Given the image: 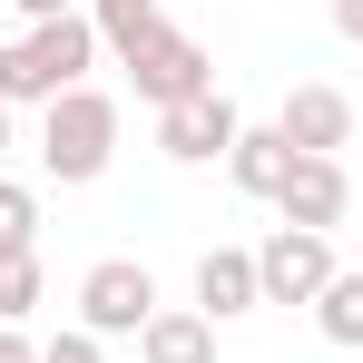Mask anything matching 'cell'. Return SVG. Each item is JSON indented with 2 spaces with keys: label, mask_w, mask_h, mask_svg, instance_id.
Returning <instances> with one entry per match:
<instances>
[{
  "label": "cell",
  "mask_w": 363,
  "mask_h": 363,
  "mask_svg": "<svg viewBox=\"0 0 363 363\" xmlns=\"http://www.w3.org/2000/svg\"><path fill=\"white\" fill-rule=\"evenodd\" d=\"M99 20L89 10H69V20H40L30 40H0V108H50L60 89H89V69H99Z\"/></svg>",
  "instance_id": "6da1fadb"
},
{
  "label": "cell",
  "mask_w": 363,
  "mask_h": 363,
  "mask_svg": "<svg viewBox=\"0 0 363 363\" xmlns=\"http://www.w3.org/2000/svg\"><path fill=\"white\" fill-rule=\"evenodd\" d=\"M108 157H118V99L108 89H60L50 118H40V167L60 186H89V177H108Z\"/></svg>",
  "instance_id": "7a4b0ae2"
},
{
  "label": "cell",
  "mask_w": 363,
  "mask_h": 363,
  "mask_svg": "<svg viewBox=\"0 0 363 363\" xmlns=\"http://www.w3.org/2000/svg\"><path fill=\"white\" fill-rule=\"evenodd\" d=\"M118 69L138 79V99H147V108H177V99H206V89H216V60H206L186 30H167V20L128 30V40H118Z\"/></svg>",
  "instance_id": "3957f363"
},
{
  "label": "cell",
  "mask_w": 363,
  "mask_h": 363,
  "mask_svg": "<svg viewBox=\"0 0 363 363\" xmlns=\"http://www.w3.org/2000/svg\"><path fill=\"white\" fill-rule=\"evenodd\" d=\"M147 314H157V275H147V265L99 255V265L79 275V334H99V344H108V334H138Z\"/></svg>",
  "instance_id": "277c9868"
},
{
  "label": "cell",
  "mask_w": 363,
  "mask_h": 363,
  "mask_svg": "<svg viewBox=\"0 0 363 363\" xmlns=\"http://www.w3.org/2000/svg\"><path fill=\"white\" fill-rule=\"evenodd\" d=\"M334 275H344V265H334V236L275 226V236L255 245V295H265V304H314Z\"/></svg>",
  "instance_id": "5b68a950"
},
{
  "label": "cell",
  "mask_w": 363,
  "mask_h": 363,
  "mask_svg": "<svg viewBox=\"0 0 363 363\" xmlns=\"http://www.w3.org/2000/svg\"><path fill=\"white\" fill-rule=\"evenodd\" d=\"M344 206H354V177H344V157H295L285 186H275V216L304 226V236H334L344 226Z\"/></svg>",
  "instance_id": "8992f818"
},
{
  "label": "cell",
  "mask_w": 363,
  "mask_h": 363,
  "mask_svg": "<svg viewBox=\"0 0 363 363\" xmlns=\"http://www.w3.org/2000/svg\"><path fill=\"white\" fill-rule=\"evenodd\" d=\"M236 99L226 89H206V99H177V108H157V147L177 157V167H206V157H226L236 147Z\"/></svg>",
  "instance_id": "52a82bcc"
},
{
  "label": "cell",
  "mask_w": 363,
  "mask_h": 363,
  "mask_svg": "<svg viewBox=\"0 0 363 363\" xmlns=\"http://www.w3.org/2000/svg\"><path fill=\"white\" fill-rule=\"evenodd\" d=\"M275 138H285L295 157H334V147L354 138V99L324 89V79H304V89H285V108H275Z\"/></svg>",
  "instance_id": "ba28073f"
},
{
  "label": "cell",
  "mask_w": 363,
  "mask_h": 363,
  "mask_svg": "<svg viewBox=\"0 0 363 363\" xmlns=\"http://www.w3.org/2000/svg\"><path fill=\"white\" fill-rule=\"evenodd\" d=\"M255 245H206L196 255V314L206 324H236V314H255Z\"/></svg>",
  "instance_id": "9c48e42d"
},
{
  "label": "cell",
  "mask_w": 363,
  "mask_h": 363,
  "mask_svg": "<svg viewBox=\"0 0 363 363\" xmlns=\"http://www.w3.org/2000/svg\"><path fill=\"white\" fill-rule=\"evenodd\" d=\"M138 354L147 363H216V324L186 314V304H157V314L138 324Z\"/></svg>",
  "instance_id": "30bf717a"
},
{
  "label": "cell",
  "mask_w": 363,
  "mask_h": 363,
  "mask_svg": "<svg viewBox=\"0 0 363 363\" xmlns=\"http://www.w3.org/2000/svg\"><path fill=\"white\" fill-rule=\"evenodd\" d=\"M285 167H295V147H285L275 128H236V147H226V177H236L245 196H265V206H275V186H285Z\"/></svg>",
  "instance_id": "8fae6325"
},
{
  "label": "cell",
  "mask_w": 363,
  "mask_h": 363,
  "mask_svg": "<svg viewBox=\"0 0 363 363\" xmlns=\"http://www.w3.org/2000/svg\"><path fill=\"white\" fill-rule=\"evenodd\" d=\"M314 324H324V344L363 354V275H334V285L314 295Z\"/></svg>",
  "instance_id": "7c38bea8"
},
{
  "label": "cell",
  "mask_w": 363,
  "mask_h": 363,
  "mask_svg": "<svg viewBox=\"0 0 363 363\" xmlns=\"http://www.w3.org/2000/svg\"><path fill=\"white\" fill-rule=\"evenodd\" d=\"M0 255H40V196L20 177H0Z\"/></svg>",
  "instance_id": "4fadbf2b"
},
{
  "label": "cell",
  "mask_w": 363,
  "mask_h": 363,
  "mask_svg": "<svg viewBox=\"0 0 363 363\" xmlns=\"http://www.w3.org/2000/svg\"><path fill=\"white\" fill-rule=\"evenodd\" d=\"M40 304V255H0V324H30Z\"/></svg>",
  "instance_id": "5bb4252c"
},
{
  "label": "cell",
  "mask_w": 363,
  "mask_h": 363,
  "mask_svg": "<svg viewBox=\"0 0 363 363\" xmlns=\"http://www.w3.org/2000/svg\"><path fill=\"white\" fill-rule=\"evenodd\" d=\"M89 20H99V40L118 50L128 30H147V20H157V0H89Z\"/></svg>",
  "instance_id": "9a60e30c"
},
{
  "label": "cell",
  "mask_w": 363,
  "mask_h": 363,
  "mask_svg": "<svg viewBox=\"0 0 363 363\" xmlns=\"http://www.w3.org/2000/svg\"><path fill=\"white\" fill-rule=\"evenodd\" d=\"M40 363H108V354H99V334H60V344H40Z\"/></svg>",
  "instance_id": "2e32d148"
},
{
  "label": "cell",
  "mask_w": 363,
  "mask_h": 363,
  "mask_svg": "<svg viewBox=\"0 0 363 363\" xmlns=\"http://www.w3.org/2000/svg\"><path fill=\"white\" fill-rule=\"evenodd\" d=\"M0 363H40V344H30L20 324H0Z\"/></svg>",
  "instance_id": "e0dca14e"
},
{
  "label": "cell",
  "mask_w": 363,
  "mask_h": 363,
  "mask_svg": "<svg viewBox=\"0 0 363 363\" xmlns=\"http://www.w3.org/2000/svg\"><path fill=\"white\" fill-rule=\"evenodd\" d=\"M10 10H30V30H40V20H69L79 0H10Z\"/></svg>",
  "instance_id": "ac0fdd59"
},
{
  "label": "cell",
  "mask_w": 363,
  "mask_h": 363,
  "mask_svg": "<svg viewBox=\"0 0 363 363\" xmlns=\"http://www.w3.org/2000/svg\"><path fill=\"white\" fill-rule=\"evenodd\" d=\"M334 30H344V40H363V0H334Z\"/></svg>",
  "instance_id": "d6986e66"
},
{
  "label": "cell",
  "mask_w": 363,
  "mask_h": 363,
  "mask_svg": "<svg viewBox=\"0 0 363 363\" xmlns=\"http://www.w3.org/2000/svg\"><path fill=\"white\" fill-rule=\"evenodd\" d=\"M0 157H10V108H0Z\"/></svg>",
  "instance_id": "ffe728a7"
},
{
  "label": "cell",
  "mask_w": 363,
  "mask_h": 363,
  "mask_svg": "<svg viewBox=\"0 0 363 363\" xmlns=\"http://www.w3.org/2000/svg\"><path fill=\"white\" fill-rule=\"evenodd\" d=\"M0 10H10V0H0Z\"/></svg>",
  "instance_id": "44dd1931"
}]
</instances>
